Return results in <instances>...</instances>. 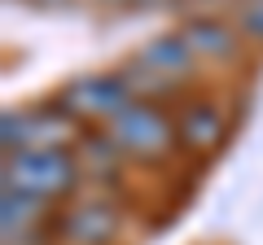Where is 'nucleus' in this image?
<instances>
[{
  "instance_id": "nucleus-8",
  "label": "nucleus",
  "mask_w": 263,
  "mask_h": 245,
  "mask_svg": "<svg viewBox=\"0 0 263 245\" xmlns=\"http://www.w3.org/2000/svg\"><path fill=\"white\" fill-rule=\"evenodd\" d=\"M180 35L193 48L197 62H237L241 48H246V39L237 35L233 18H224V13H193L180 27Z\"/></svg>"
},
{
  "instance_id": "nucleus-12",
  "label": "nucleus",
  "mask_w": 263,
  "mask_h": 245,
  "mask_svg": "<svg viewBox=\"0 0 263 245\" xmlns=\"http://www.w3.org/2000/svg\"><path fill=\"white\" fill-rule=\"evenodd\" d=\"M123 5H132V9H154V5H167V0H123Z\"/></svg>"
},
{
  "instance_id": "nucleus-1",
  "label": "nucleus",
  "mask_w": 263,
  "mask_h": 245,
  "mask_svg": "<svg viewBox=\"0 0 263 245\" xmlns=\"http://www.w3.org/2000/svg\"><path fill=\"white\" fill-rule=\"evenodd\" d=\"M123 70H127L132 88H136V101H162L167 105V96H180L193 84L197 57H193V48L184 44L180 31H167V35L145 39Z\"/></svg>"
},
{
  "instance_id": "nucleus-10",
  "label": "nucleus",
  "mask_w": 263,
  "mask_h": 245,
  "mask_svg": "<svg viewBox=\"0 0 263 245\" xmlns=\"http://www.w3.org/2000/svg\"><path fill=\"white\" fill-rule=\"evenodd\" d=\"M75 158H79V167L88 171V179H110L114 171L127 162L119 153V145H114L105 132H84V140L75 145Z\"/></svg>"
},
{
  "instance_id": "nucleus-5",
  "label": "nucleus",
  "mask_w": 263,
  "mask_h": 245,
  "mask_svg": "<svg viewBox=\"0 0 263 245\" xmlns=\"http://www.w3.org/2000/svg\"><path fill=\"white\" fill-rule=\"evenodd\" d=\"M132 101H136V88H132L127 70H92V75L70 79L57 92V105L75 114L84 127H110Z\"/></svg>"
},
{
  "instance_id": "nucleus-13",
  "label": "nucleus",
  "mask_w": 263,
  "mask_h": 245,
  "mask_svg": "<svg viewBox=\"0 0 263 245\" xmlns=\"http://www.w3.org/2000/svg\"><path fill=\"white\" fill-rule=\"evenodd\" d=\"M35 5H44V9H57V5H70V0H35Z\"/></svg>"
},
{
  "instance_id": "nucleus-2",
  "label": "nucleus",
  "mask_w": 263,
  "mask_h": 245,
  "mask_svg": "<svg viewBox=\"0 0 263 245\" xmlns=\"http://www.w3.org/2000/svg\"><path fill=\"white\" fill-rule=\"evenodd\" d=\"M119 153L136 167H162L180 153L176 145V114L167 110L162 101H132L110 127H101Z\"/></svg>"
},
{
  "instance_id": "nucleus-11",
  "label": "nucleus",
  "mask_w": 263,
  "mask_h": 245,
  "mask_svg": "<svg viewBox=\"0 0 263 245\" xmlns=\"http://www.w3.org/2000/svg\"><path fill=\"white\" fill-rule=\"evenodd\" d=\"M233 27L246 44L263 48V0H237L233 5Z\"/></svg>"
},
{
  "instance_id": "nucleus-6",
  "label": "nucleus",
  "mask_w": 263,
  "mask_h": 245,
  "mask_svg": "<svg viewBox=\"0 0 263 245\" xmlns=\"http://www.w3.org/2000/svg\"><path fill=\"white\" fill-rule=\"evenodd\" d=\"M123 232V206L105 193H88L75 206L57 210L53 236L62 245H114Z\"/></svg>"
},
{
  "instance_id": "nucleus-9",
  "label": "nucleus",
  "mask_w": 263,
  "mask_h": 245,
  "mask_svg": "<svg viewBox=\"0 0 263 245\" xmlns=\"http://www.w3.org/2000/svg\"><path fill=\"white\" fill-rule=\"evenodd\" d=\"M53 206L48 201H35V197H22V193H0V232L5 241L9 236H27V232H40V228H53Z\"/></svg>"
},
{
  "instance_id": "nucleus-7",
  "label": "nucleus",
  "mask_w": 263,
  "mask_h": 245,
  "mask_svg": "<svg viewBox=\"0 0 263 245\" xmlns=\"http://www.w3.org/2000/svg\"><path fill=\"white\" fill-rule=\"evenodd\" d=\"M176 145L184 158L206 162L228 145V114L211 96H189L176 110Z\"/></svg>"
},
{
  "instance_id": "nucleus-3",
  "label": "nucleus",
  "mask_w": 263,
  "mask_h": 245,
  "mask_svg": "<svg viewBox=\"0 0 263 245\" xmlns=\"http://www.w3.org/2000/svg\"><path fill=\"white\" fill-rule=\"evenodd\" d=\"M79 167L75 149H31V153H13L5 158V193H22L35 201H62L79 189Z\"/></svg>"
},
{
  "instance_id": "nucleus-4",
  "label": "nucleus",
  "mask_w": 263,
  "mask_h": 245,
  "mask_svg": "<svg viewBox=\"0 0 263 245\" xmlns=\"http://www.w3.org/2000/svg\"><path fill=\"white\" fill-rule=\"evenodd\" d=\"M84 122L75 114H66L62 105H35V110H5L0 114V149L5 158L13 153H31V149H75L84 140Z\"/></svg>"
},
{
  "instance_id": "nucleus-14",
  "label": "nucleus",
  "mask_w": 263,
  "mask_h": 245,
  "mask_svg": "<svg viewBox=\"0 0 263 245\" xmlns=\"http://www.w3.org/2000/svg\"><path fill=\"white\" fill-rule=\"evenodd\" d=\"M197 5H237V0H197Z\"/></svg>"
}]
</instances>
